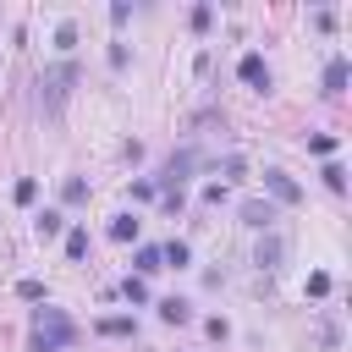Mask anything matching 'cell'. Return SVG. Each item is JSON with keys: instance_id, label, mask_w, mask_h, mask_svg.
Returning a JSON list of instances; mask_svg holds the SVG:
<instances>
[{"instance_id": "6da1fadb", "label": "cell", "mask_w": 352, "mask_h": 352, "mask_svg": "<svg viewBox=\"0 0 352 352\" xmlns=\"http://www.w3.org/2000/svg\"><path fill=\"white\" fill-rule=\"evenodd\" d=\"M72 341H77V324L60 308H38L33 314V330H28V346L33 352H72Z\"/></svg>"}, {"instance_id": "7a4b0ae2", "label": "cell", "mask_w": 352, "mask_h": 352, "mask_svg": "<svg viewBox=\"0 0 352 352\" xmlns=\"http://www.w3.org/2000/svg\"><path fill=\"white\" fill-rule=\"evenodd\" d=\"M236 77H242L253 94H270V66H264V55H253V50H248V55L236 60Z\"/></svg>"}, {"instance_id": "3957f363", "label": "cell", "mask_w": 352, "mask_h": 352, "mask_svg": "<svg viewBox=\"0 0 352 352\" xmlns=\"http://www.w3.org/2000/svg\"><path fill=\"white\" fill-rule=\"evenodd\" d=\"M72 77H77V72H72V66H55V72H50V77H38V99H44V104H50V110H55V104H60V99H66V82H72Z\"/></svg>"}, {"instance_id": "277c9868", "label": "cell", "mask_w": 352, "mask_h": 352, "mask_svg": "<svg viewBox=\"0 0 352 352\" xmlns=\"http://www.w3.org/2000/svg\"><path fill=\"white\" fill-rule=\"evenodd\" d=\"M192 165H198V154H192V148H182V154H170V160H165V170H160V182H165V192H176V187H182V176H187Z\"/></svg>"}, {"instance_id": "5b68a950", "label": "cell", "mask_w": 352, "mask_h": 352, "mask_svg": "<svg viewBox=\"0 0 352 352\" xmlns=\"http://www.w3.org/2000/svg\"><path fill=\"white\" fill-rule=\"evenodd\" d=\"M264 187H270V198H275V204H297V198H302V187H297L286 170H264Z\"/></svg>"}, {"instance_id": "8992f818", "label": "cell", "mask_w": 352, "mask_h": 352, "mask_svg": "<svg viewBox=\"0 0 352 352\" xmlns=\"http://www.w3.org/2000/svg\"><path fill=\"white\" fill-rule=\"evenodd\" d=\"M242 220L258 226V231H270V226H275V204H270V198H248V204H242Z\"/></svg>"}, {"instance_id": "52a82bcc", "label": "cell", "mask_w": 352, "mask_h": 352, "mask_svg": "<svg viewBox=\"0 0 352 352\" xmlns=\"http://www.w3.org/2000/svg\"><path fill=\"white\" fill-rule=\"evenodd\" d=\"M160 319H165V324H187V319H192V308H187L182 297H165V302H160Z\"/></svg>"}, {"instance_id": "ba28073f", "label": "cell", "mask_w": 352, "mask_h": 352, "mask_svg": "<svg viewBox=\"0 0 352 352\" xmlns=\"http://www.w3.org/2000/svg\"><path fill=\"white\" fill-rule=\"evenodd\" d=\"M346 88V60H330L324 66V94H341Z\"/></svg>"}, {"instance_id": "9c48e42d", "label": "cell", "mask_w": 352, "mask_h": 352, "mask_svg": "<svg viewBox=\"0 0 352 352\" xmlns=\"http://www.w3.org/2000/svg\"><path fill=\"white\" fill-rule=\"evenodd\" d=\"M33 226H38V236H60V231H66V214H55V209H44V214H38Z\"/></svg>"}, {"instance_id": "30bf717a", "label": "cell", "mask_w": 352, "mask_h": 352, "mask_svg": "<svg viewBox=\"0 0 352 352\" xmlns=\"http://www.w3.org/2000/svg\"><path fill=\"white\" fill-rule=\"evenodd\" d=\"M110 236H116V242H132V236H138V220H132V214H116V220H110Z\"/></svg>"}, {"instance_id": "8fae6325", "label": "cell", "mask_w": 352, "mask_h": 352, "mask_svg": "<svg viewBox=\"0 0 352 352\" xmlns=\"http://www.w3.org/2000/svg\"><path fill=\"white\" fill-rule=\"evenodd\" d=\"M319 176H324V187H330V192H341V187H346V170H341L336 160H324V170H319Z\"/></svg>"}, {"instance_id": "7c38bea8", "label": "cell", "mask_w": 352, "mask_h": 352, "mask_svg": "<svg viewBox=\"0 0 352 352\" xmlns=\"http://www.w3.org/2000/svg\"><path fill=\"white\" fill-rule=\"evenodd\" d=\"M138 270H143V275H154V270H165V258H160V248H138Z\"/></svg>"}, {"instance_id": "4fadbf2b", "label": "cell", "mask_w": 352, "mask_h": 352, "mask_svg": "<svg viewBox=\"0 0 352 352\" xmlns=\"http://www.w3.org/2000/svg\"><path fill=\"white\" fill-rule=\"evenodd\" d=\"M160 258H165V264H176V270H182V264H187V258H192V253H187V242H165V248H160Z\"/></svg>"}, {"instance_id": "5bb4252c", "label": "cell", "mask_w": 352, "mask_h": 352, "mask_svg": "<svg viewBox=\"0 0 352 352\" xmlns=\"http://www.w3.org/2000/svg\"><path fill=\"white\" fill-rule=\"evenodd\" d=\"M88 253V231H66V258H82Z\"/></svg>"}, {"instance_id": "9a60e30c", "label": "cell", "mask_w": 352, "mask_h": 352, "mask_svg": "<svg viewBox=\"0 0 352 352\" xmlns=\"http://www.w3.org/2000/svg\"><path fill=\"white\" fill-rule=\"evenodd\" d=\"M121 297H126V302H148V286H143V280H132V275H126V280H121Z\"/></svg>"}, {"instance_id": "2e32d148", "label": "cell", "mask_w": 352, "mask_h": 352, "mask_svg": "<svg viewBox=\"0 0 352 352\" xmlns=\"http://www.w3.org/2000/svg\"><path fill=\"white\" fill-rule=\"evenodd\" d=\"M60 192H66V204H82V198H88V182H82V176H72Z\"/></svg>"}, {"instance_id": "e0dca14e", "label": "cell", "mask_w": 352, "mask_h": 352, "mask_svg": "<svg viewBox=\"0 0 352 352\" xmlns=\"http://www.w3.org/2000/svg\"><path fill=\"white\" fill-rule=\"evenodd\" d=\"M99 330H104V336H132L138 324H132V319H99Z\"/></svg>"}, {"instance_id": "ac0fdd59", "label": "cell", "mask_w": 352, "mask_h": 352, "mask_svg": "<svg viewBox=\"0 0 352 352\" xmlns=\"http://www.w3.org/2000/svg\"><path fill=\"white\" fill-rule=\"evenodd\" d=\"M33 198H38V182L22 176V182H16V204H33Z\"/></svg>"}, {"instance_id": "d6986e66", "label": "cell", "mask_w": 352, "mask_h": 352, "mask_svg": "<svg viewBox=\"0 0 352 352\" xmlns=\"http://www.w3.org/2000/svg\"><path fill=\"white\" fill-rule=\"evenodd\" d=\"M16 292H22L28 302H38V297H44V280H16Z\"/></svg>"}, {"instance_id": "ffe728a7", "label": "cell", "mask_w": 352, "mask_h": 352, "mask_svg": "<svg viewBox=\"0 0 352 352\" xmlns=\"http://www.w3.org/2000/svg\"><path fill=\"white\" fill-rule=\"evenodd\" d=\"M275 258H280V242H275V236H270V242H264V248H258V264H275Z\"/></svg>"}]
</instances>
